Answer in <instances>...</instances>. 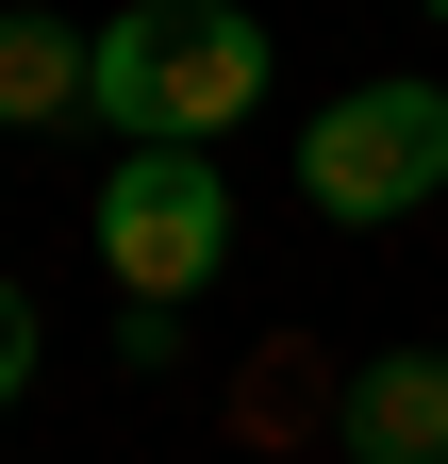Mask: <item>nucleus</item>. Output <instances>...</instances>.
<instances>
[{
  "instance_id": "39448f33",
  "label": "nucleus",
  "mask_w": 448,
  "mask_h": 464,
  "mask_svg": "<svg viewBox=\"0 0 448 464\" xmlns=\"http://www.w3.org/2000/svg\"><path fill=\"white\" fill-rule=\"evenodd\" d=\"M83 116V34L67 17H0V133H67Z\"/></svg>"
},
{
  "instance_id": "423d86ee",
  "label": "nucleus",
  "mask_w": 448,
  "mask_h": 464,
  "mask_svg": "<svg viewBox=\"0 0 448 464\" xmlns=\"http://www.w3.org/2000/svg\"><path fill=\"white\" fill-rule=\"evenodd\" d=\"M332 398H349V382H332L316 348H266V365L233 382V431H266V448H283V431H332Z\"/></svg>"
},
{
  "instance_id": "7ed1b4c3",
  "label": "nucleus",
  "mask_w": 448,
  "mask_h": 464,
  "mask_svg": "<svg viewBox=\"0 0 448 464\" xmlns=\"http://www.w3.org/2000/svg\"><path fill=\"white\" fill-rule=\"evenodd\" d=\"M432 183H448V83H349V100L299 133V199L349 216V232L415 216Z\"/></svg>"
},
{
  "instance_id": "f03ea898",
  "label": "nucleus",
  "mask_w": 448,
  "mask_h": 464,
  "mask_svg": "<svg viewBox=\"0 0 448 464\" xmlns=\"http://www.w3.org/2000/svg\"><path fill=\"white\" fill-rule=\"evenodd\" d=\"M100 266H117L133 315H183L216 266H233V183H216V150H117V183H100Z\"/></svg>"
},
{
  "instance_id": "f257e3e1",
  "label": "nucleus",
  "mask_w": 448,
  "mask_h": 464,
  "mask_svg": "<svg viewBox=\"0 0 448 464\" xmlns=\"http://www.w3.org/2000/svg\"><path fill=\"white\" fill-rule=\"evenodd\" d=\"M266 100V17L249 0H133L83 34V116L133 150H216Z\"/></svg>"
},
{
  "instance_id": "6e6552de",
  "label": "nucleus",
  "mask_w": 448,
  "mask_h": 464,
  "mask_svg": "<svg viewBox=\"0 0 448 464\" xmlns=\"http://www.w3.org/2000/svg\"><path fill=\"white\" fill-rule=\"evenodd\" d=\"M415 17H448V0H415Z\"/></svg>"
},
{
  "instance_id": "0eeeda50",
  "label": "nucleus",
  "mask_w": 448,
  "mask_h": 464,
  "mask_svg": "<svg viewBox=\"0 0 448 464\" xmlns=\"http://www.w3.org/2000/svg\"><path fill=\"white\" fill-rule=\"evenodd\" d=\"M34 348H50V332H34V299H17V282H0V415H17V398H34Z\"/></svg>"
},
{
  "instance_id": "20e7f679",
  "label": "nucleus",
  "mask_w": 448,
  "mask_h": 464,
  "mask_svg": "<svg viewBox=\"0 0 448 464\" xmlns=\"http://www.w3.org/2000/svg\"><path fill=\"white\" fill-rule=\"evenodd\" d=\"M332 448H349V464H448V348H382V365H349Z\"/></svg>"
}]
</instances>
